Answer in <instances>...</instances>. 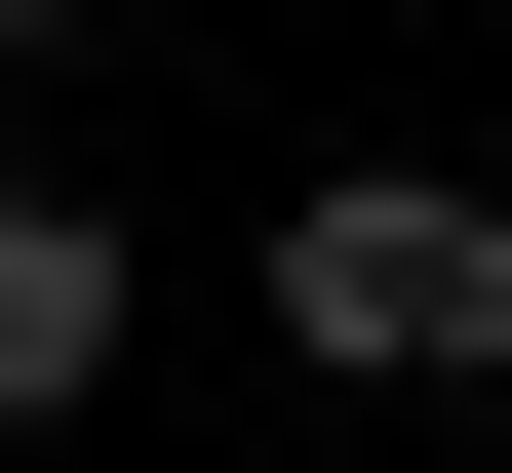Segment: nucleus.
I'll use <instances>...</instances> for the list:
<instances>
[{
	"label": "nucleus",
	"mask_w": 512,
	"mask_h": 473,
	"mask_svg": "<svg viewBox=\"0 0 512 473\" xmlns=\"http://www.w3.org/2000/svg\"><path fill=\"white\" fill-rule=\"evenodd\" d=\"M79 395H119V237H79V198H0V434H79Z\"/></svg>",
	"instance_id": "2"
},
{
	"label": "nucleus",
	"mask_w": 512,
	"mask_h": 473,
	"mask_svg": "<svg viewBox=\"0 0 512 473\" xmlns=\"http://www.w3.org/2000/svg\"><path fill=\"white\" fill-rule=\"evenodd\" d=\"M0 40H119V0H0Z\"/></svg>",
	"instance_id": "3"
},
{
	"label": "nucleus",
	"mask_w": 512,
	"mask_h": 473,
	"mask_svg": "<svg viewBox=\"0 0 512 473\" xmlns=\"http://www.w3.org/2000/svg\"><path fill=\"white\" fill-rule=\"evenodd\" d=\"M276 316H316L355 395H473V355H512V198H434V158H355V198H276Z\"/></svg>",
	"instance_id": "1"
}]
</instances>
